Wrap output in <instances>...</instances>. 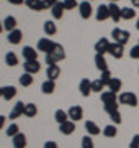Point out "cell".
I'll return each mask as SVG.
<instances>
[{
	"mask_svg": "<svg viewBox=\"0 0 139 148\" xmlns=\"http://www.w3.org/2000/svg\"><path fill=\"white\" fill-rule=\"evenodd\" d=\"M64 58H65V51H64V48H62V45L56 43V48L53 49V53L46 54V56H44V61H46L48 66H54L56 63L62 61Z\"/></svg>",
	"mask_w": 139,
	"mask_h": 148,
	"instance_id": "6da1fadb",
	"label": "cell"
},
{
	"mask_svg": "<svg viewBox=\"0 0 139 148\" xmlns=\"http://www.w3.org/2000/svg\"><path fill=\"white\" fill-rule=\"evenodd\" d=\"M118 102L123 104V106H129V107H136L139 104L138 95L134 92H121L119 97H118Z\"/></svg>",
	"mask_w": 139,
	"mask_h": 148,
	"instance_id": "7a4b0ae2",
	"label": "cell"
},
{
	"mask_svg": "<svg viewBox=\"0 0 139 148\" xmlns=\"http://www.w3.org/2000/svg\"><path fill=\"white\" fill-rule=\"evenodd\" d=\"M111 36L115 40V43H119V45H126L129 41V38H131V33L126 32V30H121V28H115L111 32Z\"/></svg>",
	"mask_w": 139,
	"mask_h": 148,
	"instance_id": "3957f363",
	"label": "cell"
},
{
	"mask_svg": "<svg viewBox=\"0 0 139 148\" xmlns=\"http://www.w3.org/2000/svg\"><path fill=\"white\" fill-rule=\"evenodd\" d=\"M56 48V43L53 40H49V38H41L39 41H38V51H41V53L48 54V53H53V49Z\"/></svg>",
	"mask_w": 139,
	"mask_h": 148,
	"instance_id": "277c9868",
	"label": "cell"
},
{
	"mask_svg": "<svg viewBox=\"0 0 139 148\" xmlns=\"http://www.w3.org/2000/svg\"><path fill=\"white\" fill-rule=\"evenodd\" d=\"M108 53L111 54L115 59H121L124 54V46L123 45H119V43H110V48H108Z\"/></svg>",
	"mask_w": 139,
	"mask_h": 148,
	"instance_id": "5b68a950",
	"label": "cell"
},
{
	"mask_svg": "<svg viewBox=\"0 0 139 148\" xmlns=\"http://www.w3.org/2000/svg\"><path fill=\"white\" fill-rule=\"evenodd\" d=\"M67 114H69V120H72V122H79L84 119V109L80 106H72L67 110Z\"/></svg>",
	"mask_w": 139,
	"mask_h": 148,
	"instance_id": "8992f818",
	"label": "cell"
},
{
	"mask_svg": "<svg viewBox=\"0 0 139 148\" xmlns=\"http://www.w3.org/2000/svg\"><path fill=\"white\" fill-rule=\"evenodd\" d=\"M79 12H80V16L84 20H88L92 16V13H93V8H92L90 2H88V0L80 2V3H79Z\"/></svg>",
	"mask_w": 139,
	"mask_h": 148,
	"instance_id": "52a82bcc",
	"label": "cell"
},
{
	"mask_svg": "<svg viewBox=\"0 0 139 148\" xmlns=\"http://www.w3.org/2000/svg\"><path fill=\"white\" fill-rule=\"evenodd\" d=\"M23 69H25V73L28 74H36L41 71V64H39V61H25V64H23Z\"/></svg>",
	"mask_w": 139,
	"mask_h": 148,
	"instance_id": "ba28073f",
	"label": "cell"
},
{
	"mask_svg": "<svg viewBox=\"0 0 139 148\" xmlns=\"http://www.w3.org/2000/svg\"><path fill=\"white\" fill-rule=\"evenodd\" d=\"M23 112H25V104L20 101V102H16L15 107L11 109V112H10V115H8V119H10V120H16L18 117H23Z\"/></svg>",
	"mask_w": 139,
	"mask_h": 148,
	"instance_id": "9c48e42d",
	"label": "cell"
},
{
	"mask_svg": "<svg viewBox=\"0 0 139 148\" xmlns=\"http://www.w3.org/2000/svg\"><path fill=\"white\" fill-rule=\"evenodd\" d=\"M22 54H23V59L25 61H36L38 59V51L31 46H25L22 49Z\"/></svg>",
	"mask_w": 139,
	"mask_h": 148,
	"instance_id": "30bf717a",
	"label": "cell"
},
{
	"mask_svg": "<svg viewBox=\"0 0 139 148\" xmlns=\"http://www.w3.org/2000/svg\"><path fill=\"white\" fill-rule=\"evenodd\" d=\"M95 16H96V20H98V21L108 20V18H110V8H108V5H103V3H102V5H98Z\"/></svg>",
	"mask_w": 139,
	"mask_h": 148,
	"instance_id": "8fae6325",
	"label": "cell"
},
{
	"mask_svg": "<svg viewBox=\"0 0 139 148\" xmlns=\"http://www.w3.org/2000/svg\"><path fill=\"white\" fill-rule=\"evenodd\" d=\"M74 130H75V122H72V120H67L59 125V132L62 133V135H72Z\"/></svg>",
	"mask_w": 139,
	"mask_h": 148,
	"instance_id": "7c38bea8",
	"label": "cell"
},
{
	"mask_svg": "<svg viewBox=\"0 0 139 148\" xmlns=\"http://www.w3.org/2000/svg\"><path fill=\"white\" fill-rule=\"evenodd\" d=\"M108 48H110V41H108L107 38H102V40H98L95 43V51L96 54H105L108 53Z\"/></svg>",
	"mask_w": 139,
	"mask_h": 148,
	"instance_id": "4fadbf2b",
	"label": "cell"
},
{
	"mask_svg": "<svg viewBox=\"0 0 139 148\" xmlns=\"http://www.w3.org/2000/svg\"><path fill=\"white\" fill-rule=\"evenodd\" d=\"M108 8H110V18H111L115 23H118V21L121 20V8H119L116 3H110Z\"/></svg>",
	"mask_w": 139,
	"mask_h": 148,
	"instance_id": "5bb4252c",
	"label": "cell"
},
{
	"mask_svg": "<svg viewBox=\"0 0 139 148\" xmlns=\"http://www.w3.org/2000/svg\"><path fill=\"white\" fill-rule=\"evenodd\" d=\"M85 130H87V133H88L90 137H92V135H100V133L103 132L102 128L98 127L93 120H87L85 122Z\"/></svg>",
	"mask_w": 139,
	"mask_h": 148,
	"instance_id": "9a60e30c",
	"label": "cell"
},
{
	"mask_svg": "<svg viewBox=\"0 0 139 148\" xmlns=\"http://www.w3.org/2000/svg\"><path fill=\"white\" fill-rule=\"evenodd\" d=\"M79 90H80V94L84 95V97H88L92 92V81H88L85 77V79L80 81V84H79Z\"/></svg>",
	"mask_w": 139,
	"mask_h": 148,
	"instance_id": "2e32d148",
	"label": "cell"
},
{
	"mask_svg": "<svg viewBox=\"0 0 139 148\" xmlns=\"http://www.w3.org/2000/svg\"><path fill=\"white\" fill-rule=\"evenodd\" d=\"M25 3H26L28 8H31L34 12H43L46 10V7H44L43 0H25Z\"/></svg>",
	"mask_w": 139,
	"mask_h": 148,
	"instance_id": "e0dca14e",
	"label": "cell"
},
{
	"mask_svg": "<svg viewBox=\"0 0 139 148\" xmlns=\"http://www.w3.org/2000/svg\"><path fill=\"white\" fill-rule=\"evenodd\" d=\"M22 38H23V33L22 30H13V32L8 33V36H7V40H8V43H11V45H18V43L22 41Z\"/></svg>",
	"mask_w": 139,
	"mask_h": 148,
	"instance_id": "ac0fdd59",
	"label": "cell"
},
{
	"mask_svg": "<svg viewBox=\"0 0 139 148\" xmlns=\"http://www.w3.org/2000/svg\"><path fill=\"white\" fill-rule=\"evenodd\" d=\"M95 66H96V69H98L100 73L107 71L108 63H107V59H105V54H95Z\"/></svg>",
	"mask_w": 139,
	"mask_h": 148,
	"instance_id": "d6986e66",
	"label": "cell"
},
{
	"mask_svg": "<svg viewBox=\"0 0 139 148\" xmlns=\"http://www.w3.org/2000/svg\"><path fill=\"white\" fill-rule=\"evenodd\" d=\"M11 140H13V148H25L26 147V135L22 132L18 133V135H15Z\"/></svg>",
	"mask_w": 139,
	"mask_h": 148,
	"instance_id": "ffe728a7",
	"label": "cell"
},
{
	"mask_svg": "<svg viewBox=\"0 0 139 148\" xmlns=\"http://www.w3.org/2000/svg\"><path fill=\"white\" fill-rule=\"evenodd\" d=\"M46 76H48V79L51 81H56L61 76V68H59L57 64H54V66H48V71H46Z\"/></svg>",
	"mask_w": 139,
	"mask_h": 148,
	"instance_id": "44dd1931",
	"label": "cell"
},
{
	"mask_svg": "<svg viewBox=\"0 0 139 148\" xmlns=\"http://www.w3.org/2000/svg\"><path fill=\"white\" fill-rule=\"evenodd\" d=\"M64 5H62V2H57L56 5L51 8V13H53V18L54 20H61L62 18V13H64Z\"/></svg>",
	"mask_w": 139,
	"mask_h": 148,
	"instance_id": "7402d4cb",
	"label": "cell"
},
{
	"mask_svg": "<svg viewBox=\"0 0 139 148\" xmlns=\"http://www.w3.org/2000/svg\"><path fill=\"white\" fill-rule=\"evenodd\" d=\"M3 30H7L8 33L13 32V30H16V18L15 16L8 15L5 20H3Z\"/></svg>",
	"mask_w": 139,
	"mask_h": 148,
	"instance_id": "603a6c76",
	"label": "cell"
},
{
	"mask_svg": "<svg viewBox=\"0 0 139 148\" xmlns=\"http://www.w3.org/2000/svg\"><path fill=\"white\" fill-rule=\"evenodd\" d=\"M102 102L103 106L105 104H113V102H118V97L111 90H105V92H102Z\"/></svg>",
	"mask_w": 139,
	"mask_h": 148,
	"instance_id": "cb8c5ba5",
	"label": "cell"
},
{
	"mask_svg": "<svg viewBox=\"0 0 139 148\" xmlns=\"http://www.w3.org/2000/svg\"><path fill=\"white\" fill-rule=\"evenodd\" d=\"M41 90H43V94H53L54 90H56V81L46 79L41 84Z\"/></svg>",
	"mask_w": 139,
	"mask_h": 148,
	"instance_id": "d4e9b609",
	"label": "cell"
},
{
	"mask_svg": "<svg viewBox=\"0 0 139 148\" xmlns=\"http://www.w3.org/2000/svg\"><path fill=\"white\" fill-rule=\"evenodd\" d=\"M121 86H123V82H121V79H118V77H111V81L108 82V90H111V92H119L121 90Z\"/></svg>",
	"mask_w": 139,
	"mask_h": 148,
	"instance_id": "484cf974",
	"label": "cell"
},
{
	"mask_svg": "<svg viewBox=\"0 0 139 148\" xmlns=\"http://www.w3.org/2000/svg\"><path fill=\"white\" fill-rule=\"evenodd\" d=\"M44 33L48 35V36H53V35H56L57 33V27H56V23L54 21H44Z\"/></svg>",
	"mask_w": 139,
	"mask_h": 148,
	"instance_id": "4316f807",
	"label": "cell"
},
{
	"mask_svg": "<svg viewBox=\"0 0 139 148\" xmlns=\"http://www.w3.org/2000/svg\"><path fill=\"white\" fill-rule=\"evenodd\" d=\"M54 119H56V122L61 125V123H64V122L69 120V114H67L65 110H62V109H57L56 114H54Z\"/></svg>",
	"mask_w": 139,
	"mask_h": 148,
	"instance_id": "83f0119b",
	"label": "cell"
},
{
	"mask_svg": "<svg viewBox=\"0 0 139 148\" xmlns=\"http://www.w3.org/2000/svg\"><path fill=\"white\" fill-rule=\"evenodd\" d=\"M20 84L23 86V87H30V86L33 84V81H34V77H33V74H28V73H23L22 76H20Z\"/></svg>",
	"mask_w": 139,
	"mask_h": 148,
	"instance_id": "f1b7e54d",
	"label": "cell"
},
{
	"mask_svg": "<svg viewBox=\"0 0 139 148\" xmlns=\"http://www.w3.org/2000/svg\"><path fill=\"white\" fill-rule=\"evenodd\" d=\"M15 95H16V89L13 86H5V87H3V95H2V97H3L5 101H11Z\"/></svg>",
	"mask_w": 139,
	"mask_h": 148,
	"instance_id": "f546056e",
	"label": "cell"
},
{
	"mask_svg": "<svg viewBox=\"0 0 139 148\" xmlns=\"http://www.w3.org/2000/svg\"><path fill=\"white\" fill-rule=\"evenodd\" d=\"M36 114H38V109H36L34 104H31V102H30V104H25V112H23V115L31 119V117H36Z\"/></svg>",
	"mask_w": 139,
	"mask_h": 148,
	"instance_id": "4dcf8cb0",
	"label": "cell"
},
{
	"mask_svg": "<svg viewBox=\"0 0 139 148\" xmlns=\"http://www.w3.org/2000/svg\"><path fill=\"white\" fill-rule=\"evenodd\" d=\"M134 16H136V12H134L133 7H124V8H121V18L123 20H133Z\"/></svg>",
	"mask_w": 139,
	"mask_h": 148,
	"instance_id": "1f68e13d",
	"label": "cell"
},
{
	"mask_svg": "<svg viewBox=\"0 0 139 148\" xmlns=\"http://www.w3.org/2000/svg\"><path fill=\"white\" fill-rule=\"evenodd\" d=\"M116 133H118V130H116V125H115V123H113V125H107V127L103 128V135L107 138H115Z\"/></svg>",
	"mask_w": 139,
	"mask_h": 148,
	"instance_id": "d6a6232c",
	"label": "cell"
},
{
	"mask_svg": "<svg viewBox=\"0 0 139 148\" xmlns=\"http://www.w3.org/2000/svg\"><path fill=\"white\" fill-rule=\"evenodd\" d=\"M5 63L8 64V66H16V64H18V56H16L13 51H8V53L5 54Z\"/></svg>",
	"mask_w": 139,
	"mask_h": 148,
	"instance_id": "836d02e7",
	"label": "cell"
},
{
	"mask_svg": "<svg viewBox=\"0 0 139 148\" xmlns=\"http://www.w3.org/2000/svg\"><path fill=\"white\" fill-rule=\"evenodd\" d=\"M5 133H7V137L13 138V137H15V135H18V133H20V127H18L16 123H10V125L7 127Z\"/></svg>",
	"mask_w": 139,
	"mask_h": 148,
	"instance_id": "e575fe53",
	"label": "cell"
},
{
	"mask_svg": "<svg viewBox=\"0 0 139 148\" xmlns=\"http://www.w3.org/2000/svg\"><path fill=\"white\" fill-rule=\"evenodd\" d=\"M103 89H105V84H103L100 79L92 81V92H100V94H102Z\"/></svg>",
	"mask_w": 139,
	"mask_h": 148,
	"instance_id": "d590c367",
	"label": "cell"
},
{
	"mask_svg": "<svg viewBox=\"0 0 139 148\" xmlns=\"http://www.w3.org/2000/svg\"><path fill=\"white\" fill-rule=\"evenodd\" d=\"M118 106H119V102H113V104H105L103 106V109H105V112H107L108 115L110 114H113V112L118 110Z\"/></svg>",
	"mask_w": 139,
	"mask_h": 148,
	"instance_id": "8d00e7d4",
	"label": "cell"
},
{
	"mask_svg": "<svg viewBox=\"0 0 139 148\" xmlns=\"http://www.w3.org/2000/svg\"><path fill=\"white\" fill-rule=\"evenodd\" d=\"M82 148H95L93 140H92L90 135H85V137L82 138Z\"/></svg>",
	"mask_w": 139,
	"mask_h": 148,
	"instance_id": "74e56055",
	"label": "cell"
},
{
	"mask_svg": "<svg viewBox=\"0 0 139 148\" xmlns=\"http://www.w3.org/2000/svg\"><path fill=\"white\" fill-rule=\"evenodd\" d=\"M111 73H110V69H107V71H103L102 73V76H100V81H102L103 84L105 86H108V82H110V81H111Z\"/></svg>",
	"mask_w": 139,
	"mask_h": 148,
	"instance_id": "f35d334b",
	"label": "cell"
},
{
	"mask_svg": "<svg viewBox=\"0 0 139 148\" xmlns=\"http://www.w3.org/2000/svg\"><path fill=\"white\" fill-rule=\"evenodd\" d=\"M110 119L113 120V123H115V125H119V123H121V120H123V119H121V114H119V110L110 114Z\"/></svg>",
	"mask_w": 139,
	"mask_h": 148,
	"instance_id": "ab89813d",
	"label": "cell"
},
{
	"mask_svg": "<svg viewBox=\"0 0 139 148\" xmlns=\"http://www.w3.org/2000/svg\"><path fill=\"white\" fill-rule=\"evenodd\" d=\"M62 5H64L65 10H72L77 7V0H62Z\"/></svg>",
	"mask_w": 139,
	"mask_h": 148,
	"instance_id": "60d3db41",
	"label": "cell"
},
{
	"mask_svg": "<svg viewBox=\"0 0 139 148\" xmlns=\"http://www.w3.org/2000/svg\"><path fill=\"white\" fill-rule=\"evenodd\" d=\"M129 56L133 59H139V45H136V46L131 48V51H129Z\"/></svg>",
	"mask_w": 139,
	"mask_h": 148,
	"instance_id": "b9f144b4",
	"label": "cell"
},
{
	"mask_svg": "<svg viewBox=\"0 0 139 148\" xmlns=\"http://www.w3.org/2000/svg\"><path fill=\"white\" fill-rule=\"evenodd\" d=\"M129 148H139V133L133 137V140L129 143Z\"/></svg>",
	"mask_w": 139,
	"mask_h": 148,
	"instance_id": "7bdbcfd3",
	"label": "cell"
},
{
	"mask_svg": "<svg viewBox=\"0 0 139 148\" xmlns=\"http://www.w3.org/2000/svg\"><path fill=\"white\" fill-rule=\"evenodd\" d=\"M57 2H59V0H43V3H44V7H46V8H53Z\"/></svg>",
	"mask_w": 139,
	"mask_h": 148,
	"instance_id": "ee69618b",
	"label": "cell"
},
{
	"mask_svg": "<svg viewBox=\"0 0 139 148\" xmlns=\"http://www.w3.org/2000/svg\"><path fill=\"white\" fill-rule=\"evenodd\" d=\"M44 148H57V143L56 142H46L44 143Z\"/></svg>",
	"mask_w": 139,
	"mask_h": 148,
	"instance_id": "f6af8a7d",
	"label": "cell"
},
{
	"mask_svg": "<svg viewBox=\"0 0 139 148\" xmlns=\"http://www.w3.org/2000/svg\"><path fill=\"white\" fill-rule=\"evenodd\" d=\"M5 122H7V117L5 115H0V130L5 127Z\"/></svg>",
	"mask_w": 139,
	"mask_h": 148,
	"instance_id": "bcb514c9",
	"label": "cell"
},
{
	"mask_svg": "<svg viewBox=\"0 0 139 148\" xmlns=\"http://www.w3.org/2000/svg\"><path fill=\"white\" fill-rule=\"evenodd\" d=\"M8 2H10L11 5H22L25 0H8Z\"/></svg>",
	"mask_w": 139,
	"mask_h": 148,
	"instance_id": "7dc6e473",
	"label": "cell"
},
{
	"mask_svg": "<svg viewBox=\"0 0 139 148\" xmlns=\"http://www.w3.org/2000/svg\"><path fill=\"white\" fill-rule=\"evenodd\" d=\"M131 3H133V8H139V0H131Z\"/></svg>",
	"mask_w": 139,
	"mask_h": 148,
	"instance_id": "c3c4849f",
	"label": "cell"
},
{
	"mask_svg": "<svg viewBox=\"0 0 139 148\" xmlns=\"http://www.w3.org/2000/svg\"><path fill=\"white\" fill-rule=\"evenodd\" d=\"M3 32V21H0V33Z\"/></svg>",
	"mask_w": 139,
	"mask_h": 148,
	"instance_id": "681fc988",
	"label": "cell"
},
{
	"mask_svg": "<svg viewBox=\"0 0 139 148\" xmlns=\"http://www.w3.org/2000/svg\"><path fill=\"white\" fill-rule=\"evenodd\" d=\"M3 95V87H0V97Z\"/></svg>",
	"mask_w": 139,
	"mask_h": 148,
	"instance_id": "f907efd6",
	"label": "cell"
},
{
	"mask_svg": "<svg viewBox=\"0 0 139 148\" xmlns=\"http://www.w3.org/2000/svg\"><path fill=\"white\" fill-rule=\"evenodd\" d=\"M136 28L139 30V18H138V21H136Z\"/></svg>",
	"mask_w": 139,
	"mask_h": 148,
	"instance_id": "816d5d0a",
	"label": "cell"
},
{
	"mask_svg": "<svg viewBox=\"0 0 139 148\" xmlns=\"http://www.w3.org/2000/svg\"><path fill=\"white\" fill-rule=\"evenodd\" d=\"M110 3H116V0H110Z\"/></svg>",
	"mask_w": 139,
	"mask_h": 148,
	"instance_id": "f5cc1de1",
	"label": "cell"
}]
</instances>
